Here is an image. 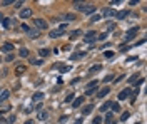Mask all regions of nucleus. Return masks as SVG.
Segmentation results:
<instances>
[{
	"label": "nucleus",
	"instance_id": "nucleus-1",
	"mask_svg": "<svg viewBox=\"0 0 147 124\" xmlns=\"http://www.w3.org/2000/svg\"><path fill=\"white\" fill-rule=\"evenodd\" d=\"M97 89V81H92V82H89L87 84V89H85V96H90L94 94V91Z\"/></svg>",
	"mask_w": 147,
	"mask_h": 124
},
{
	"label": "nucleus",
	"instance_id": "nucleus-2",
	"mask_svg": "<svg viewBox=\"0 0 147 124\" xmlns=\"http://www.w3.org/2000/svg\"><path fill=\"white\" fill-rule=\"evenodd\" d=\"M34 24L37 25V30H40V29L44 30V29H47V25H49L44 19H35V20H34Z\"/></svg>",
	"mask_w": 147,
	"mask_h": 124
},
{
	"label": "nucleus",
	"instance_id": "nucleus-3",
	"mask_svg": "<svg viewBox=\"0 0 147 124\" xmlns=\"http://www.w3.org/2000/svg\"><path fill=\"white\" fill-rule=\"evenodd\" d=\"M137 32H139L137 27H132V29H129L127 32H125V40H130V39H134Z\"/></svg>",
	"mask_w": 147,
	"mask_h": 124
},
{
	"label": "nucleus",
	"instance_id": "nucleus-4",
	"mask_svg": "<svg viewBox=\"0 0 147 124\" xmlns=\"http://www.w3.org/2000/svg\"><path fill=\"white\" fill-rule=\"evenodd\" d=\"M95 34H97V32H94V30L87 32V34L84 35V40H85V42H94V40L97 39V35H95Z\"/></svg>",
	"mask_w": 147,
	"mask_h": 124
},
{
	"label": "nucleus",
	"instance_id": "nucleus-5",
	"mask_svg": "<svg viewBox=\"0 0 147 124\" xmlns=\"http://www.w3.org/2000/svg\"><path fill=\"white\" fill-rule=\"evenodd\" d=\"M129 96H130V87H125L124 91H120L119 92V101H125Z\"/></svg>",
	"mask_w": 147,
	"mask_h": 124
},
{
	"label": "nucleus",
	"instance_id": "nucleus-6",
	"mask_svg": "<svg viewBox=\"0 0 147 124\" xmlns=\"http://www.w3.org/2000/svg\"><path fill=\"white\" fill-rule=\"evenodd\" d=\"M84 14H87V15H90L95 12V5H92V3H85V9L82 10Z\"/></svg>",
	"mask_w": 147,
	"mask_h": 124
},
{
	"label": "nucleus",
	"instance_id": "nucleus-7",
	"mask_svg": "<svg viewBox=\"0 0 147 124\" xmlns=\"http://www.w3.org/2000/svg\"><path fill=\"white\" fill-rule=\"evenodd\" d=\"M20 17H22V19H30V17H32V10L30 9H22L20 10Z\"/></svg>",
	"mask_w": 147,
	"mask_h": 124
},
{
	"label": "nucleus",
	"instance_id": "nucleus-8",
	"mask_svg": "<svg viewBox=\"0 0 147 124\" xmlns=\"http://www.w3.org/2000/svg\"><path fill=\"white\" fill-rule=\"evenodd\" d=\"M32 101H34V102H40V101H44V92H35V94L32 96Z\"/></svg>",
	"mask_w": 147,
	"mask_h": 124
},
{
	"label": "nucleus",
	"instance_id": "nucleus-9",
	"mask_svg": "<svg viewBox=\"0 0 147 124\" xmlns=\"http://www.w3.org/2000/svg\"><path fill=\"white\" fill-rule=\"evenodd\" d=\"M109 91H110V87H104V89H100V91L97 92V97H99V99H102V97H105V96L109 94Z\"/></svg>",
	"mask_w": 147,
	"mask_h": 124
},
{
	"label": "nucleus",
	"instance_id": "nucleus-10",
	"mask_svg": "<svg viewBox=\"0 0 147 124\" xmlns=\"http://www.w3.org/2000/svg\"><path fill=\"white\" fill-rule=\"evenodd\" d=\"M28 37H32V39H37L38 35H40V30H37V29H28Z\"/></svg>",
	"mask_w": 147,
	"mask_h": 124
},
{
	"label": "nucleus",
	"instance_id": "nucleus-11",
	"mask_svg": "<svg viewBox=\"0 0 147 124\" xmlns=\"http://www.w3.org/2000/svg\"><path fill=\"white\" fill-rule=\"evenodd\" d=\"M105 124H117V121L114 119V114L112 112H109V114L105 116Z\"/></svg>",
	"mask_w": 147,
	"mask_h": 124
},
{
	"label": "nucleus",
	"instance_id": "nucleus-12",
	"mask_svg": "<svg viewBox=\"0 0 147 124\" xmlns=\"http://www.w3.org/2000/svg\"><path fill=\"white\" fill-rule=\"evenodd\" d=\"M104 15L105 17H114V15H117V12L114 9H104Z\"/></svg>",
	"mask_w": 147,
	"mask_h": 124
},
{
	"label": "nucleus",
	"instance_id": "nucleus-13",
	"mask_svg": "<svg viewBox=\"0 0 147 124\" xmlns=\"http://www.w3.org/2000/svg\"><path fill=\"white\" fill-rule=\"evenodd\" d=\"M82 102H84V96H80V97H77V99L72 102V107H74V109H77V107L82 104Z\"/></svg>",
	"mask_w": 147,
	"mask_h": 124
},
{
	"label": "nucleus",
	"instance_id": "nucleus-14",
	"mask_svg": "<svg viewBox=\"0 0 147 124\" xmlns=\"http://www.w3.org/2000/svg\"><path fill=\"white\" fill-rule=\"evenodd\" d=\"M60 35H64V30H52V32H50V37L52 39H57V37H60Z\"/></svg>",
	"mask_w": 147,
	"mask_h": 124
},
{
	"label": "nucleus",
	"instance_id": "nucleus-15",
	"mask_svg": "<svg viewBox=\"0 0 147 124\" xmlns=\"http://www.w3.org/2000/svg\"><path fill=\"white\" fill-rule=\"evenodd\" d=\"M2 50H3V52H7V54H10V52L13 50V45L7 42V44H3V47H2Z\"/></svg>",
	"mask_w": 147,
	"mask_h": 124
},
{
	"label": "nucleus",
	"instance_id": "nucleus-16",
	"mask_svg": "<svg viewBox=\"0 0 147 124\" xmlns=\"http://www.w3.org/2000/svg\"><path fill=\"white\" fill-rule=\"evenodd\" d=\"M92 111H94V106H92V104H87V106L82 109V114H90Z\"/></svg>",
	"mask_w": 147,
	"mask_h": 124
},
{
	"label": "nucleus",
	"instance_id": "nucleus-17",
	"mask_svg": "<svg viewBox=\"0 0 147 124\" xmlns=\"http://www.w3.org/2000/svg\"><path fill=\"white\" fill-rule=\"evenodd\" d=\"M25 70H27V67H25V66H17V67H15V74H18V76H20V74H24Z\"/></svg>",
	"mask_w": 147,
	"mask_h": 124
},
{
	"label": "nucleus",
	"instance_id": "nucleus-18",
	"mask_svg": "<svg viewBox=\"0 0 147 124\" xmlns=\"http://www.w3.org/2000/svg\"><path fill=\"white\" fill-rule=\"evenodd\" d=\"M100 69H102V66H100V64H97V66H94V67L89 69V74H95V72H99Z\"/></svg>",
	"mask_w": 147,
	"mask_h": 124
},
{
	"label": "nucleus",
	"instance_id": "nucleus-19",
	"mask_svg": "<svg viewBox=\"0 0 147 124\" xmlns=\"http://www.w3.org/2000/svg\"><path fill=\"white\" fill-rule=\"evenodd\" d=\"M110 106H112V102H110V101H107V102H104V104L100 106V111H102V112H105V111L109 109Z\"/></svg>",
	"mask_w": 147,
	"mask_h": 124
},
{
	"label": "nucleus",
	"instance_id": "nucleus-20",
	"mask_svg": "<svg viewBox=\"0 0 147 124\" xmlns=\"http://www.w3.org/2000/svg\"><path fill=\"white\" fill-rule=\"evenodd\" d=\"M127 10H122V12H119V14H117V15H115V17H117V19L119 20H122V19H125V17H127Z\"/></svg>",
	"mask_w": 147,
	"mask_h": 124
},
{
	"label": "nucleus",
	"instance_id": "nucleus-21",
	"mask_svg": "<svg viewBox=\"0 0 147 124\" xmlns=\"http://www.w3.org/2000/svg\"><path fill=\"white\" fill-rule=\"evenodd\" d=\"M64 20H67V22H72V20H75V15H74V14H65Z\"/></svg>",
	"mask_w": 147,
	"mask_h": 124
},
{
	"label": "nucleus",
	"instance_id": "nucleus-22",
	"mask_svg": "<svg viewBox=\"0 0 147 124\" xmlns=\"http://www.w3.org/2000/svg\"><path fill=\"white\" fill-rule=\"evenodd\" d=\"M9 96H10L9 91H2V92H0V101H5V99H7Z\"/></svg>",
	"mask_w": 147,
	"mask_h": 124
},
{
	"label": "nucleus",
	"instance_id": "nucleus-23",
	"mask_svg": "<svg viewBox=\"0 0 147 124\" xmlns=\"http://www.w3.org/2000/svg\"><path fill=\"white\" fill-rule=\"evenodd\" d=\"M74 5H75V9L77 10H84L85 9V3H84V2H75Z\"/></svg>",
	"mask_w": 147,
	"mask_h": 124
},
{
	"label": "nucleus",
	"instance_id": "nucleus-24",
	"mask_svg": "<svg viewBox=\"0 0 147 124\" xmlns=\"http://www.w3.org/2000/svg\"><path fill=\"white\" fill-rule=\"evenodd\" d=\"M37 117H38L40 121H45V119H47V112H45V111H40V112H38V116H37Z\"/></svg>",
	"mask_w": 147,
	"mask_h": 124
},
{
	"label": "nucleus",
	"instance_id": "nucleus-25",
	"mask_svg": "<svg viewBox=\"0 0 147 124\" xmlns=\"http://www.w3.org/2000/svg\"><path fill=\"white\" fill-rule=\"evenodd\" d=\"M18 56H20V57H27L28 50H27V49H20V50H18Z\"/></svg>",
	"mask_w": 147,
	"mask_h": 124
},
{
	"label": "nucleus",
	"instance_id": "nucleus-26",
	"mask_svg": "<svg viewBox=\"0 0 147 124\" xmlns=\"http://www.w3.org/2000/svg\"><path fill=\"white\" fill-rule=\"evenodd\" d=\"M38 54H40V57H47V56H49L50 52H49L47 49H40V50H38Z\"/></svg>",
	"mask_w": 147,
	"mask_h": 124
},
{
	"label": "nucleus",
	"instance_id": "nucleus-27",
	"mask_svg": "<svg viewBox=\"0 0 147 124\" xmlns=\"http://www.w3.org/2000/svg\"><path fill=\"white\" fill-rule=\"evenodd\" d=\"M9 5H13V0H2V7H9Z\"/></svg>",
	"mask_w": 147,
	"mask_h": 124
},
{
	"label": "nucleus",
	"instance_id": "nucleus-28",
	"mask_svg": "<svg viewBox=\"0 0 147 124\" xmlns=\"http://www.w3.org/2000/svg\"><path fill=\"white\" fill-rule=\"evenodd\" d=\"M99 20H100V15H99V14H94L90 17V22H99Z\"/></svg>",
	"mask_w": 147,
	"mask_h": 124
},
{
	"label": "nucleus",
	"instance_id": "nucleus-29",
	"mask_svg": "<svg viewBox=\"0 0 147 124\" xmlns=\"http://www.w3.org/2000/svg\"><path fill=\"white\" fill-rule=\"evenodd\" d=\"M2 25L9 29V27H10V19H3V20H2Z\"/></svg>",
	"mask_w": 147,
	"mask_h": 124
},
{
	"label": "nucleus",
	"instance_id": "nucleus-30",
	"mask_svg": "<svg viewBox=\"0 0 147 124\" xmlns=\"http://www.w3.org/2000/svg\"><path fill=\"white\" fill-rule=\"evenodd\" d=\"M92 124H102V117L100 116H95V119L92 121Z\"/></svg>",
	"mask_w": 147,
	"mask_h": 124
},
{
	"label": "nucleus",
	"instance_id": "nucleus-31",
	"mask_svg": "<svg viewBox=\"0 0 147 124\" xmlns=\"http://www.w3.org/2000/svg\"><path fill=\"white\" fill-rule=\"evenodd\" d=\"M110 107H112V111H114V112H119V109H120V107H119V104H117V102H114V104L110 106Z\"/></svg>",
	"mask_w": 147,
	"mask_h": 124
},
{
	"label": "nucleus",
	"instance_id": "nucleus-32",
	"mask_svg": "<svg viewBox=\"0 0 147 124\" xmlns=\"http://www.w3.org/2000/svg\"><path fill=\"white\" fill-rule=\"evenodd\" d=\"M114 79H115V77L110 74V76H105V77H104V82H110V81H114Z\"/></svg>",
	"mask_w": 147,
	"mask_h": 124
},
{
	"label": "nucleus",
	"instance_id": "nucleus-33",
	"mask_svg": "<svg viewBox=\"0 0 147 124\" xmlns=\"http://www.w3.org/2000/svg\"><path fill=\"white\" fill-rule=\"evenodd\" d=\"M79 35H80V30H74V32H72V35H70V37H72V39H77Z\"/></svg>",
	"mask_w": 147,
	"mask_h": 124
},
{
	"label": "nucleus",
	"instance_id": "nucleus-34",
	"mask_svg": "<svg viewBox=\"0 0 147 124\" xmlns=\"http://www.w3.org/2000/svg\"><path fill=\"white\" fill-rule=\"evenodd\" d=\"M104 56H105L107 59H112V57H114V52H110V50H105V54H104Z\"/></svg>",
	"mask_w": 147,
	"mask_h": 124
},
{
	"label": "nucleus",
	"instance_id": "nucleus-35",
	"mask_svg": "<svg viewBox=\"0 0 147 124\" xmlns=\"http://www.w3.org/2000/svg\"><path fill=\"white\" fill-rule=\"evenodd\" d=\"M72 99H74V94H72V92H70V94H69V96H67V97H65V102H70Z\"/></svg>",
	"mask_w": 147,
	"mask_h": 124
},
{
	"label": "nucleus",
	"instance_id": "nucleus-36",
	"mask_svg": "<svg viewBox=\"0 0 147 124\" xmlns=\"http://www.w3.org/2000/svg\"><path fill=\"white\" fill-rule=\"evenodd\" d=\"M129 116H130V112H124V114H122V121H127Z\"/></svg>",
	"mask_w": 147,
	"mask_h": 124
},
{
	"label": "nucleus",
	"instance_id": "nucleus-37",
	"mask_svg": "<svg viewBox=\"0 0 147 124\" xmlns=\"http://www.w3.org/2000/svg\"><path fill=\"white\" fill-rule=\"evenodd\" d=\"M42 62H44V60H38V59H34V60H32V64H35V66H40Z\"/></svg>",
	"mask_w": 147,
	"mask_h": 124
},
{
	"label": "nucleus",
	"instance_id": "nucleus-38",
	"mask_svg": "<svg viewBox=\"0 0 147 124\" xmlns=\"http://www.w3.org/2000/svg\"><path fill=\"white\" fill-rule=\"evenodd\" d=\"M22 3H24V2H22V0H17V2H13V5H15V7H22Z\"/></svg>",
	"mask_w": 147,
	"mask_h": 124
},
{
	"label": "nucleus",
	"instance_id": "nucleus-39",
	"mask_svg": "<svg viewBox=\"0 0 147 124\" xmlns=\"http://www.w3.org/2000/svg\"><path fill=\"white\" fill-rule=\"evenodd\" d=\"M84 54H75V56H72V60H75V59H80Z\"/></svg>",
	"mask_w": 147,
	"mask_h": 124
},
{
	"label": "nucleus",
	"instance_id": "nucleus-40",
	"mask_svg": "<svg viewBox=\"0 0 147 124\" xmlns=\"http://www.w3.org/2000/svg\"><path fill=\"white\" fill-rule=\"evenodd\" d=\"M60 70H62V72H69V70H70V66L69 67H60Z\"/></svg>",
	"mask_w": 147,
	"mask_h": 124
},
{
	"label": "nucleus",
	"instance_id": "nucleus-41",
	"mask_svg": "<svg viewBox=\"0 0 147 124\" xmlns=\"http://www.w3.org/2000/svg\"><path fill=\"white\" fill-rule=\"evenodd\" d=\"M5 60H7V62H10V60H13V56H12V54H9V56H7V59H5Z\"/></svg>",
	"mask_w": 147,
	"mask_h": 124
},
{
	"label": "nucleus",
	"instance_id": "nucleus-42",
	"mask_svg": "<svg viewBox=\"0 0 147 124\" xmlns=\"http://www.w3.org/2000/svg\"><path fill=\"white\" fill-rule=\"evenodd\" d=\"M137 2H139V0H130V2H129V5H137Z\"/></svg>",
	"mask_w": 147,
	"mask_h": 124
},
{
	"label": "nucleus",
	"instance_id": "nucleus-43",
	"mask_svg": "<svg viewBox=\"0 0 147 124\" xmlns=\"http://www.w3.org/2000/svg\"><path fill=\"white\" fill-rule=\"evenodd\" d=\"M22 30H25V32H28V25H25V24H24V25H22Z\"/></svg>",
	"mask_w": 147,
	"mask_h": 124
},
{
	"label": "nucleus",
	"instance_id": "nucleus-44",
	"mask_svg": "<svg viewBox=\"0 0 147 124\" xmlns=\"http://www.w3.org/2000/svg\"><path fill=\"white\" fill-rule=\"evenodd\" d=\"M2 20H3V15H2V12H0V24H2Z\"/></svg>",
	"mask_w": 147,
	"mask_h": 124
},
{
	"label": "nucleus",
	"instance_id": "nucleus-45",
	"mask_svg": "<svg viewBox=\"0 0 147 124\" xmlns=\"http://www.w3.org/2000/svg\"><path fill=\"white\" fill-rule=\"evenodd\" d=\"M25 124H34V121H27V123H25Z\"/></svg>",
	"mask_w": 147,
	"mask_h": 124
},
{
	"label": "nucleus",
	"instance_id": "nucleus-46",
	"mask_svg": "<svg viewBox=\"0 0 147 124\" xmlns=\"http://www.w3.org/2000/svg\"><path fill=\"white\" fill-rule=\"evenodd\" d=\"M136 124H139V123H136Z\"/></svg>",
	"mask_w": 147,
	"mask_h": 124
}]
</instances>
